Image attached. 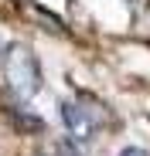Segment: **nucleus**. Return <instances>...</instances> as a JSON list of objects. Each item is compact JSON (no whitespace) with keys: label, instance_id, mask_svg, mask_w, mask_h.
Returning <instances> with one entry per match:
<instances>
[{"label":"nucleus","instance_id":"obj_4","mask_svg":"<svg viewBox=\"0 0 150 156\" xmlns=\"http://www.w3.org/2000/svg\"><path fill=\"white\" fill-rule=\"evenodd\" d=\"M55 156H82V153L75 149L72 143H58V153H55Z\"/></svg>","mask_w":150,"mask_h":156},{"label":"nucleus","instance_id":"obj_2","mask_svg":"<svg viewBox=\"0 0 150 156\" xmlns=\"http://www.w3.org/2000/svg\"><path fill=\"white\" fill-rule=\"evenodd\" d=\"M62 119H65V129L72 133L75 143H85L96 136V129H99V109H89L85 105V98H68L62 102Z\"/></svg>","mask_w":150,"mask_h":156},{"label":"nucleus","instance_id":"obj_1","mask_svg":"<svg viewBox=\"0 0 150 156\" xmlns=\"http://www.w3.org/2000/svg\"><path fill=\"white\" fill-rule=\"evenodd\" d=\"M4 78L17 98H31L41 88V65L28 44H14L4 55Z\"/></svg>","mask_w":150,"mask_h":156},{"label":"nucleus","instance_id":"obj_3","mask_svg":"<svg viewBox=\"0 0 150 156\" xmlns=\"http://www.w3.org/2000/svg\"><path fill=\"white\" fill-rule=\"evenodd\" d=\"M14 126L17 129H24V133H41V129H44V122L41 119H34V115H28V112H14Z\"/></svg>","mask_w":150,"mask_h":156},{"label":"nucleus","instance_id":"obj_5","mask_svg":"<svg viewBox=\"0 0 150 156\" xmlns=\"http://www.w3.org/2000/svg\"><path fill=\"white\" fill-rule=\"evenodd\" d=\"M119 156H150V153H147V149H140V146H126Z\"/></svg>","mask_w":150,"mask_h":156}]
</instances>
